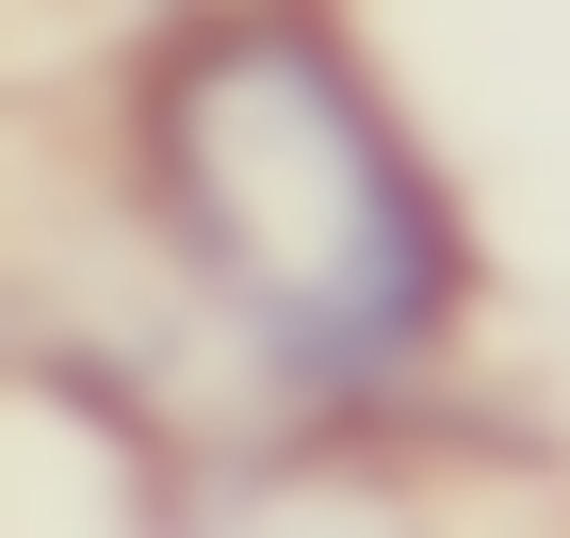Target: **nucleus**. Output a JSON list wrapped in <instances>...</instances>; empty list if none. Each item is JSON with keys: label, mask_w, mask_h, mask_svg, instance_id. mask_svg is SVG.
Masks as SVG:
<instances>
[{"label": "nucleus", "mask_w": 570, "mask_h": 538, "mask_svg": "<svg viewBox=\"0 0 570 538\" xmlns=\"http://www.w3.org/2000/svg\"><path fill=\"white\" fill-rule=\"evenodd\" d=\"M179 538H424L375 473H326V457H294V473H245V490H213Z\"/></svg>", "instance_id": "nucleus-2"}, {"label": "nucleus", "mask_w": 570, "mask_h": 538, "mask_svg": "<svg viewBox=\"0 0 570 538\" xmlns=\"http://www.w3.org/2000/svg\"><path fill=\"white\" fill-rule=\"evenodd\" d=\"M131 164L277 392H392L473 294V245L407 115L358 82V49L309 0L164 33L131 82Z\"/></svg>", "instance_id": "nucleus-1"}]
</instances>
